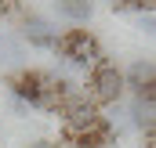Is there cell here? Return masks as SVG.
Wrapping results in <instances>:
<instances>
[{"mask_svg":"<svg viewBox=\"0 0 156 148\" xmlns=\"http://www.w3.org/2000/svg\"><path fill=\"white\" fill-rule=\"evenodd\" d=\"M7 87L18 101L33 105L44 112H58V94H55V76L40 72V69H22V72L7 76Z\"/></svg>","mask_w":156,"mask_h":148,"instance_id":"6da1fadb","label":"cell"},{"mask_svg":"<svg viewBox=\"0 0 156 148\" xmlns=\"http://www.w3.org/2000/svg\"><path fill=\"white\" fill-rule=\"evenodd\" d=\"M123 90H127V83H123V69H116L109 58H102V62H94V65L87 69L83 94H87L94 105H113V101L123 98Z\"/></svg>","mask_w":156,"mask_h":148,"instance_id":"7a4b0ae2","label":"cell"},{"mask_svg":"<svg viewBox=\"0 0 156 148\" xmlns=\"http://www.w3.org/2000/svg\"><path fill=\"white\" fill-rule=\"evenodd\" d=\"M66 62H73L80 69H91L94 62H102L105 54H102V43L94 33H87V29H66L62 36H58V47H55Z\"/></svg>","mask_w":156,"mask_h":148,"instance_id":"3957f363","label":"cell"},{"mask_svg":"<svg viewBox=\"0 0 156 148\" xmlns=\"http://www.w3.org/2000/svg\"><path fill=\"white\" fill-rule=\"evenodd\" d=\"M123 83H127V90H131V94L145 90L149 83H156V62H145V58L131 62V65H127V72H123Z\"/></svg>","mask_w":156,"mask_h":148,"instance_id":"277c9868","label":"cell"},{"mask_svg":"<svg viewBox=\"0 0 156 148\" xmlns=\"http://www.w3.org/2000/svg\"><path fill=\"white\" fill-rule=\"evenodd\" d=\"M26 36L33 47H44V51H55L58 47V33L40 18V15H26Z\"/></svg>","mask_w":156,"mask_h":148,"instance_id":"5b68a950","label":"cell"},{"mask_svg":"<svg viewBox=\"0 0 156 148\" xmlns=\"http://www.w3.org/2000/svg\"><path fill=\"white\" fill-rule=\"evenodd\" d=\"M131 119H134V126H138L149 141H156V105L153 101L134 98V101H131Z\"/></svg>","mask_w":156,"mask_h":148,"instance_id":"8992f818","label":"cell"},{"mask_svg":"<svg viewBox=\"0 0 156 148\" xmlns=\"http://www.w3.org/2000/svg\"><path fill=\"white\" fill-rule=\"evenodd\" d=\"M55 7H58L66 18H73V22H87V18H91V11H94V4H91V0H55Z\"/></svg>","mask_w":156,"mask_h":148,"instance_id":"52a82bcc","label":"cell"},{"mask_svg":"<svg viewBox=\"0 0 156 148\" xmlns=\"http://www.w3.org/2000/svg\"><path fill=\"white\" fill-rule=\"evenodd\" d=\"M11 15H22L18 0H0V18H11Z\"/></svg>","mask_w":156,"mask_h":148,"instance_id":"ba28073f","label":"cell"},{"mask_svg":"<svg viewBox=\"0 0 156 148\" xmlns=\"http://www.w3.org/2000/svg\"><path fill=\"white\" fill-rule=\"evenodd\" d=\"M138 25H142L145 33H153V36H156V15H142V18H138Z\"/></svg>","mask_w":156,"mask_h":148,"instance_id":"9c48e42d","label":"cell"},{"mask_svg":"<svg viewBox=\"0 0 156 148\" xmlns=\"http://www.w3.org/2000/svg\"><path fill=\"white\" fill-rule=\"evenodd\" d=\"M29 148H62V145H51V141H33Z\"/></svg>","mask_w":156,"mask_h":148,"instance_id":"30bf717a","label":"cell"},{"mask_svg":"<svg viewBox=\"0 0 156 148\" xmlns=\"http://www.w3.org/2000/svg\"><path fill=\"white\" fill-rule=\"evenodd\" d=\"M149 148H156V141H149Z\"/></svg>","mask_w":156,"mask_h":148,"instance_id":"8fae6325","label":"cell"}]
</instances>
